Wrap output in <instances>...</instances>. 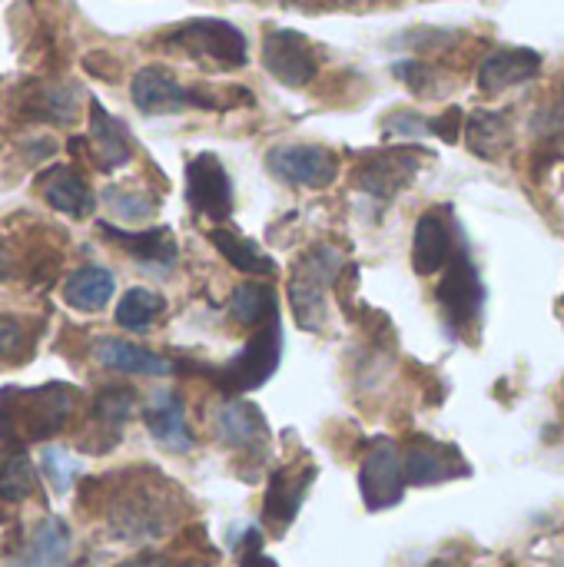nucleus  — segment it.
I'll return each mask as SVG.
<instances>
[{"label":"nucleus","instance_id":"ea45409f","mask_svg":"<svg viewBox=\"0 0 564 567\" xmlns=\"http://www.w3.org/2000/svg\"><path fill=\"white\" fill-rule=\"evenodd\" d=\"M183 567H189V565H183Z\"/></svg>","mask_w":564,"mask_h":567},{"label":"nucleus","instance_id":"2f4dec72","mask_svg":"<svg viewBox=\"0 0 564 567\" xmlns=\"http://www.w3.org/2000/svg\"><path fill=\"white\" fill-rule=\"evenodd\" d=\"M382 133H386L389 140H392V136H402V140L422 136V133H429V120H422V116L412 113V110H402V113H392V116L386 120Z\"/></svg>","mask_w":564,"mask_h":567},{"label":"nucleus","instance_id":"7c9ffc66","mask_svg":"<svg viewBox=\"0 0 564 567\" xmlns=\"http://www.w3.org/2000/svg\"><path fill=\"white\" fill-rule=\"evenodd\" d=\"M106 206L120 219H146L156 213V203L146 193H130V189H106Z\"/></svg>","mask_w":564,"mask_h":567},{"label":"nucleus","instance_id":"39448f33","mask_svg":"<svg viewBox=\"0 0 564 567\" xmlns=\"http://www.w3.org/2000/svg\"><path fill=\"white\" fill-rule=\"evenodd\" d=\"M170 43L219 66H243L246 63V37L226 20H189L170 33Z\"/></svg>","mask_w":564,"mask_h":567},{"label":"nucleus","instance_id":"a878e982","mask_svg":"<svg viewBox=\"0 0 564 567\" xmlns=\"http://www.w3.org/2000/svg\"><path fill=\"white\" fill-rule=\"evenodd\" d=\"M229 312L236 322L243 326H259L266 322V316H276V299H273V289L263 286V282H243L233 289V299H229Z\"/></svg>","mask_w":564,"mask_h":567},{"label":"nucleus","instance_id":"58836bf2","mask_svg":"<svg viewBox=\"0 0 564 567\" xmlns=\"http://www.w3.org/2000/svg\"><path fill=\"white\" fill-rule=\"evenodd\" d=\"M336 3H359V0H336Z\"/></svg>","mask_w":564,"mask_h":567},{"label":"nucleus","instance_id":"c756f323","mask_svg":"<svg viewBox=\"0 0 564 567\" xmlns=\"http://www.w3.org/2000/svg\"><path fill=\"white\" fill-rule=\"evenodd\" d=\"M76 472H80V465L73 462V455L70 452H63V449H43V475L50 478V485H53V492L57 495H66L70 492V485H73V478H76Z\"/></svg>","mask_w":564,"mask_h":567},{"label":"nucleus","instance_id":"1a4fd4ad","mask_svg":"<svg viewBox=\"0 0 564 567\" xmlns=\"http://www.w3.org/2000/svg\"><path fill=\"white\" fill-rule=\"evenodd\" d=\"M422 169V153L419 150H382L376 156H369L359 169V186L362 193H369L372 199H396L406 186H412V179Z\"/></svg>","mask_w":564,"mask_h":567},{"label":"nucleus","instance_id":"a211bd4d","mask_svg":"<svg viewBox=\"0 0 564 567\" xmlns=\"http://www.w3.org/2000/svg\"><path fill=\"white\" fill-rule=\"evenodd\" d=\"M93 352H96V362L113 372H126V375H170L173 372L170 359H163L143 346L123 342V339H100Z\"/></svg>","mask_w":564,"mask_h":567},{"label":"nucleus","instance_id":"f3484780","mask_svg":"<svg viewBox=\"0 0 564 567\" xmlns=\"http://www.w3.org/2000/svg\"><path fill=\"white\" fill-rule=\"evenodd\" d=\"M90 150L100 169H116L133 153L126 126L116 116H110L96 100L90 103Z\"/></svg>","mask_w":564,"mask_h":567},{"label":"nucleus","instance_id":"f704fd0d","mask_svg":"<svg viewBox=\"0 0 564 567\" xmlns=\"http://www.w3.org/2000/svg\"><path fill=\"white\" fill-rule=\"evenodd\" d=\"M259 545H263V538H259V532L256 528H249L246 532V542L239 545V565L243 567H279L273 558H266L263 551H259Z\"/></svg>","mask_w":564,"mask_h":567},{"label":"nucleus","instance_id":"20e7f679","mask_svg":"<svg viewBox=\"0 0 564 567\" xmlns=\"http://www.w3.org/2000/svg\"><path fill=\"white\" fill-rule=\"evenodd\" d=\"M279 359H283V332H279V322L273 316L243 346V352L223 369V385L229 392H253L273 379V372L279 369Z\"/></svg>","mask_w":564,"mask_h":567},{"label":"nucleus","instance_id":"c85d7f7f","mask_svg":"<svg viewBox=\"0 0 564 567\" xmlns=\"http://www.w3.org/2000/svg\"><path fill=\"white\" fill-rule=\"evenodd\" d=\"M133 409H136V392L123 385L103 389L93 402V415L106 425H123L133 415Z\"/></svg>","mask_w":564,"mask_h":567},{"label":"nucleus","instance_id":"7ed1b4c3","mask_svg":"<svg viewBox=\"0 0 564 567\" xmlns=\"http://www.w3.org/2000/svg\"><path fill=\"white\" fill-rule=\"evenodd\" d=\"M359 492L369 512L396 508L406 495V462L392 439H376L359 468Z\"/></svg>","mask_w":564,"mask_h":567},{"label":"nucleus","instance_id":"dca6fc26","mask_svg":"<svg viewBox=\"0 0 564 567\" xmlns=\"http://www.w3.org/2000/svg\"><path fill=\"white\" fill-rule=\"evenodd\" d=\"M469 468L459 462V452L435 442H416L406 452V482L409 485H439L455 475H465Z\"/></svg>","mask_w":564,"mask_h":567},{"label":"nucleus","instance_id":"473e14b6","mask_svg":"<svg viewBox=\"0 0 564 567\" xmlns=\"http://www.w3.org/2000/svg\"><path fill=\"white\" fill-rule=\"evenodd\" d=\"M392 73H396L409 90H416V93H422V90H425L429 66H425L422 60H396V63H392Z\"/></svg>","mask_w":564,"mask_h":567},{"label":"nucleus","instance_id":"0eeeda50","mask_svg":"<svg viewBox=\"0 0 564 567\" xmlns=\"http://www.w3.org/2000/svg\"><path fill=\"white\" fill-rule=\"evenodd\" d=\"M263 66L283 86H306L319 73V60L306 33L299 30H269L263 40Z\"/></svg>","mask_w":564,"mask_h":567},{"label":"nucleus","instance_id":"423d86ee","mask_svg":"<svg viewBox=\"0 0 564 567\" xmlns=\"http://www.w3.org/2000/svg\"><path fill=\"white\" fill-rule=\"evenodd\" d=\"M266 166L293 183V186H309V189H326L339 176V156L326 146H309V143H286L269 150Z\"/></svg>","mask_w":564,"mask_h":567},{"label":"nucleus","instance_id":"f257e3e1","mask_svg":"<svg viewBox=\"0 0 564 567\" xmlns=\"http://www.w3.org/2000/svg\"><path fill=\"white\" fill-rule=\"evenodd\" d=\"M76 405V389L50 382L40 389H0V439L43 442L57 435Z\"/></svg>","mask_w":564,"mask_h":567},{"label":"nucleus","instance_id":"9d476101","mask_svg":"<svg viewBox=\"0 0 564 567\" xmlns=\"http://www.w3.org/2000/svg\"><path fill=\"white\" fill-rule=\"evenodd\" d=\"M482 279H479V269L472 266V259L462 252L452 259L442 286H439V302L449 316L452 326H472L482 312Z\"/></svg>","mask_w":564,"mask_h":567},{"label":"nucleus","instance_id":"ddd939ff","mask_svg":"<svg viewBox=\"0 0 564 567\" xmlns=\"http://www.w3.org/2000/svg\"><path fill=\"white\" fill-rule=\"evenodd\" d=\"M539 70H542V53L539 50H529V47L499 50L479 66V86L485 93H499V90L529 83Z\"/></svg>","mask_w":564,"mask_h":567},{"label":"nucleus","instance_id":"b1692460","mask_svg":"<svg viewBox=\"0 0 564 567\" xmlns=\"http://www.w3.org/2000/svg\"><path fill=\"white\" fill-rule=\"evenodd\" d=\"M103 233L110 239H116L130 256H136L140 262L150 266H170L176 259V239L170 229H143V233H126V229H113L103 226Z\"/></svg>","mask_w":564,"mask_h":567},{"label":"nucleus","instance_id":"f8f14e48","mask_svg":"<svg viewBox=\"0 0 564 567\" xmlns=\"http://www.w3.org/2000/svg\"><path fill=\"white\" fill-rule=\"evenodd\" d=\"M40 193L57 213H63L70 219H86L96 209V199H93L86 179L73 166H50L40 179Z\"/></svg>","mask_w":564,"mask_h":567},{"label":"nucleus","instance_id":"4be33fe9","mask_svg":"<svg viewBox=\"0 0 564 567\" xmlns=\"http://www.w3.org/2000/svg\"><path fill=\"white\" fill-rule=\"evenodd\" d=\"M465 140L469 150L482 159H499L512 146V126L505 113L495 110H475L465 123Z\"/></svg>","mask_w":564,"mask_h":567},{"label":"nucleus","instance_id":"72a5a7b5","mask_svg":"<svg viewBox=\"0 0 564 567\" xmlns=\"http://www.w3.org/2000/svg\"><path fill=\"white\" fill-rule=\"evenodd\" d=\"M429 133H435V136L445 140V143H455L459 133H462V110L452 106V110L439 113L435 120H429Z\"/></svg>","mask_w":564,"mask_h":567},{"label":"nucleus","instance_id":"393cba45","mask_svg":"<svg viewBox=\"0 0 564 567\" xmlns=\"http://www.w3.org/2000/svg\"><path fill=\"white\" fill-rule=\"evenodd\" d=\"M209 243H213V246L229 259V266L239 269V272H256V276H263V272H273V269H276V262H273L269 256H263L259 246H256L253 239H243V236H236V233H229V229H213V233H209Z\"/></svg>","mask_w":564,"mask_h":567},{"label":"nucleus","instance_id":"9b49d317","mask_svg":"<svg viewBox=\"0 0 564 567\" xmlns=\"http://www.w3.org/2000/svg\"><path fill=\"white\" fill-rule=\"evenodd\" d=\"M130 96H133L136 110L150 113V116H163V113H176V110L189 106V90H183L176 83V76L163 66H143L133 76Z\"/></svg>","mask_w":564,"mask_h":567},{"label":"nucleus","instance_id":"2eb2a0df","mask_svg":"<svg viewBox=\"0 0 564 567\" xmlns=\"http://www.w3.org/2000/svg\"><path fill=\"white\" fill-rule=\"evenodd\" d=\"M216 435L233 449L263 452V445L269 439V425L253 402H229L216 415Z\"/></svg>","mask_w":564,"mask_h":567},{"label":"nucleus","instance_id":"cd10ccee","mask_svg":"<svg viewBox=\"0 0 564 567\" xmlns=\"http://www.w3.org/2000/svg\"><path fill=\"white\" fill-rule=\"evenodd\" d=\"M33 488H37V475H33L30 458L23 452H13L3 462V468H0V498L10 502V505H17V502L30 498Z\"/></svg>","mask_w":564,"mask_h":567},{"label":"nucleus","instance_id":"e433bc0d","mask_svg":"<svg viewBox=\"0 0 564 567\" xmlns=\"http://www.w3.org/2000/svg\"><path fill=\"white\" fill-rule=\"evenodd\" d=\"M116 567H166V561L156 558V555H146V558H130V561H123V565Z\"/></svg>","mask_w":564,"mask_h":567},{"label":"nucleus","instance_id":"412c9836","mask_svg":"<svg viewBox=\"0 0 564 567\" xmlns=\"http://www.w3.org/2000/svg\"><path fill=\"white\" fill-rule=\"evenodd\" d=\"M70 548H73V535H70L66 522L43 518L40 528H37V535L30 538L27 551L10 567H66Z\"/></svg>","mask_w":564,"mask_h":567},{"label":"nucleus","instance_id":"4468645a","mask_svg":"<svg viewBox=\"0 0 564 567\" xmlns=\"http://www.w3.org/2000/svg\"><path fill=\"white\" fill-rule=\"evenodd\" d=\"M452 262V229L439 213H425L412 236V266L419 276H435Z\"/></svg>","mask_w":564,"mask_h":567},{"label":"nucleus","instance_id":"aec40b11","mask_svg":"<svg viewBox=\"0 0 564 567\" xmlns=\"http://www.w3.org/2000/svg\"><path fill=\"white\" fill-rule=\"evenodd\" d=\"M316 468H306L302 475H293L286 468L273 472L269 478V492H266V522H273L279 532L289 528V522L296 518L299 505H302V495L309 492V482H312Z\"/></svg>","mask_w":564,"mask_h":567},{"label":"nucleus","instance_id":"6ab92c4d","mask_svg":"<svg viewBox=\"0 0 564 567\" xmlns=\"http://www.w3.org/2000/svg\"><path fill=\"white\" fill-rule=\"evenodd\" d=\"M146 429L150 435L173 449V452H186L193 445V435H189V425H186V412H183V402L180 395L173 392H160L150 409H146Z\"/></svg>","mask_w":564,"mask_h":567},{"label":"nucleus","instance_id":"5701e85b","mask_svg":"<svg viewBox=\"0 0 564 567\" xmlns=\"http://www.w3.org/2000/svg\"><path fill=\"white\" fill-rule=\"evenodd\" d=\"M113 272L100 269V266H86V269H76L66 286H63V299L66 306L80 309V312H100L110 299H113Z\"/></svg>","mask_w":564,"mask_h":567},{"label":"nucleus","instance_id":"4c0bfd02","mask_svg":"<svg viewBox=\"0 0 564 567\" xmlns=\"http://www.w3.org/2000/svg\"><path fill=\"white\" fill-rule=\"evenodd\" d=\"M10 269H13V259H10V249L0 243V279H7L10 276Z\"/></svg>","mask_w":564,"mask_h":567},{"label":"nucleus","instance_id":"bb28decb","mask_svg":"<svg viewBox=\"0 0 564 567\" xmlns=\"http://www.w3.org/2000/svg\"><path fill=\"white\" fill-rule=\"evenodd\" d=\"M163 306H166V302H163L160 292L136 286V289H130V292L120 299V306H116V322H120L123 329H130V332H146V329L153 326V319L163 312Z\"/></svg>","mask_w":564,"mask_h":567},{"label":"nucleus","instance_id":"c9c22d12","mask_svg":"<svg viewBox=\"0 0 564 567\" xmlns=\"http://www.w3.org/2000/svg\"><path fill=\"white\" fill-rule=\"evenodd\" d=\"M23 346V326L13 316H0V355H13Z\"/></svg>","mask_w":564,"mask_h":567},{"label":"nucleus","instance_id":"6e6552de","mask_svg":"<svg viewBox=\"0 0 564 567\" xmlns=\"http://www.w3.org/2000/svg\"><path fill=\"white\" fill-rule=\"evenodd\" d=\"M186 199L206 219H226L233 213V183L226 166L213 153H199L186 166Z\"/></svg>","mask_w":564,"mask_h":567},{"label":"nucleus","instance_id":"f03ea898","mask_svg":"<svg viewBox=\"0 0 564 567\" xmlns=\"http://www.w3.org/2000/svg\"><path fill=\"white\" fill-rule=\"evenodd\" d=\"M342 266H346V259L332 246H312L293 266L289 306H293L296 322L306 332H319L326 326V302H329V292H332Z\"/></svg>","mask_w":564,"mask_h":567}]
</instances>
